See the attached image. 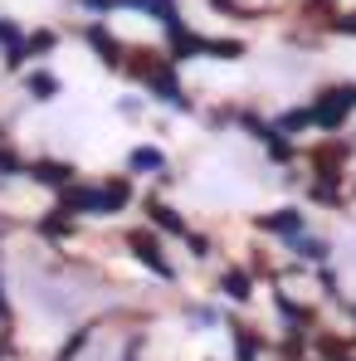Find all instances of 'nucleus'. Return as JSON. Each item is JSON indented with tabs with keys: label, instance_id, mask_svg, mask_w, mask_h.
<instances>
[{
	"label": "nucleus",
	"instance_id": "obj_2",
	"mask_svg": "<svg viewBox=\"0 0 356 361\" xmlns=\"http://www.w3.org/2000/svg\"><path fill=\"white\" fill-rule=\"evenodd\" d=\"M127 244H132V249H137V259H142V264H147V269H156V274H161V279H166V274H171V269H166V259H161V244L152 240V235H147V230H132V235H127Z\"/></svg>",
	"mask_w": 356,
	"mask_h": 361
},
{
	"label": "nucleus",
	"instance_id": "obj_9",
	"mask_svg": "<svg viewBox=\"0 0 356 361\" xmlns=\"http://www.w3.org/2000/svg\"><path fill=\"white\" fill-rule=\"evenodd\" d=\"M147 210H152V220H156L161 230H171V235H185V225H180V215H176V210H166L161 200H152Z\"/></svg>",
	"mask_w": 356,
	"mask_h": 361
},
{
	"label": "nucleus",
	"instance_id": "obj_7",
	"mask_svg": "<svg viewBox=\"0 0 356 361\" xmlns=\"http://www.w3.org/2000/svg\"><path fill=\"white\" fill-rule=\"evenodd\" d=\"M259 225H264V230H278V235H297V230H302V215H297V210H278V215H264Z\"/></svg>",
	"mask_w": 356,
	"mask_h": 361
},
{
	"label": "nucleus",
	"instance_id": "obj_18",
	"mask_svg": "<svg viewBox=\"0 0 356 361\" xmlns=\"http://www.w3.org/2000/svg\"><path fill=\"white\" fill-rule=\"evenodd\" d=\"M278 312H283V317H293V322H302V317H307V312H302L297 302H288V298H278Z\"/></svg>",
	"mask_w": 356,
	"mask_h": 361
},
{
	"label": "nucleus",
	"instance_id": "obj_19",
	"mask_svg": "<svg viewBox=\"0 0 356 361\" xmlns=\"http://www.w3.org/2000/svg\"><path fill=\"white\" fill-rule=\"evenodd\" d=\"M20 166H25V161H20V157L5 147V152H0V171H20Z\"/></svg>",
	"mask_w": 356,
	"mask_h": 361
},
{
	"label": "nucleus",
	"instance_id": "obj_10",
	"mask_svg": "<svg viewBox=\"0 0 356 361\" xmlns=\"http://www.w3.org/2000/svg\"><path fill=\"white\" fill-rule=\"evenodd\" d=\"M235 352H239V361H254V357H259V337H254L249 327H239V332H235Z\"/></svg>",
	"mask_w": 356,
	"mask_h": 361
},
{
	"label": "nucleus",
	"instance_id": "obj_20",
	"mask_svg": "<svg viewBox=\"0 0 356 361\" xmlns=\"http://www.w3.org/2000/svg\"><path fill=\"white\" fill-rule=\"evenodd\" d=\"M322 254H327V244H322V240H307V244H302V259H322Z\"/></svg>",
	"mask_w": 356,
	"mask_h": 361
},
{
	"label": "nucleus",
	"instance_id": "obj_15",
	"mask_svg": "<svg viewBox=\"0 0 356 361\" xmlns=\"http://www.w3.org/2000/svg\"><path fill=\"white\" fill-rule=\"evenodd\" d=\"M44 49H54V35H35V39L25 44V54H44Z\"/></svg>",
	"mask_w": 356,
	"mask_h": 361
},
{
	"label": "nucleus",
	"instance_id": "obj_12",
	"mask_svg": "<svg viewBox=\"0 0 356 361\" xmlns=\"http://www.w3.org/2000/svg\"><path fill=\"white\" fill-rule=\"evenodd\" d=\"M225 293H230V298H249V274H239V269H230V274H225Z\"/></svg>",
	"mask_w": 356,
	"mask_h": 361
},
{
	"label": "nucleus",
	"instance_id": "obj_4",
	"mask_svg": "<svg viewBox=\"0 0 356 361\" xmlns=\"http://www.w3.org/2000/svg\"><path fill=\"white\" fill-rule=\"evenodd\" d=\"M98 200H103V215H118L122 205L132 200V185H127V176H108L103 185H98Z\"/></svg>",
	"mask_w": 356,
	"mask_h": 361
},
{
	"label": "nucleus",
	"instance_id": "obj_3",
	"mask_svg": "<svg viewBox=\"0 0 356 361\" xmlns=\"http://www.w3.org/2000/svg\"><path fill=\"white\" fill-rule=\"evenodd\" d=\"M63 210H68V215H78V210H88V215H103L98 185H63Z\"/></svg>",
	"mask_w": 356,
	"mask_h": 361
},
{
	"label": "nucleus",
	"instance_id": "obj_1",
	"mask_svg": "<svg viewBox=\"0 0 356 361\" xmlns=\"http://www.w3.org/2000/svg\"><path fill=\"white\" fill-rule=\"evenodd\" d=\"M352 108H356V83L322 88V93H317V103H312V122H317V127H342Z\"/></svg>",
	"mask_w": 356,
	"mask_h": 361
},
{
	"label": "nucleus",
	"instance_id": "obj_16",
	"mask_svg": "<svg viewBox=\"0 0 356 361\" xmlns=\"http://www.w3.org/2000/svg\"><path fill=\"white\" fill-rule=\"evenodd\" d=\"M332 30H337V35H356V10H352V15H337Z\"/></svg>",
	"mask_w": 356,
	"mask_h": 361
},
{
	"label": "nucleus",
	"instance_id": "obj_8",
	"mask_svg": "<svg viewBox=\"0 0 356 361\" xmlns=\"http://www.w3.org/2000/svg\"><path fill=\"white\" fill-rule=\"evenodd\" d=\"M68 176H73V171H68V166H63V161H39V166H35V180H44V185H68Z\"/></svg>",
	"mask_w": 356,
	"mask_h": 361
},
{
	"label": "nucleus",
	"instance_id": "obj_14",
	"mask_svg": "<svg viewBox=\"0 0 356 361\" xmlns=\"http://www.w3.org/2000/svg\"><path fill=\"white\" fill-rule=\"evenodd\" d=\"M312 122V108H302V113H283V122H278V132H302Z\"/></svg>",
	"mask_w": 356,
	"mask_h": 361
},
{
	"label": "nucleus",
	"instance_id": "obj_11",
	"mask_svg": "<svg viewBox=\"0 0 356 361\" xmlns=\"http://www.w3.org/2000/svg\"><path fill=\"white\" fill-rule=\"evenodd\" d=\"M30 93H35V98H54V93H59V78H54V73H35V78H30Z\"/></svg>",
	"mask_w": 356,
	"mask_h": 361
},
{
	"label": "nucleus",
	"instance_id": "obj_13",
	"mask_svg": "<svg viewBox=\"0 0 356 361\" xmlns=\"http://www.w3.org/2000/svg\"><path fill=\"white\" fill-rule=\"evenodd\" d=\"M132 166H142V171H161L166 161H161V152H152V147H142V152H132Z\"/></svg>",
	"mask_w": 356,
	"mask_h": 361
},
{
	"label": "nucleus",
	"instance_id": "obj_6",
	"mask_svg": "<svg viewBox=\"0 0 356 361\" xmlns=\"http://www.w3.org/2000/svg\"><path fill=\"white\" fill-rule=\"evenodd\" d=\"M0 44H5V49H10V68H20V63H25V39H20V30H15V25H10V20H0Z\"/></svg>",
	"mask_w": 356,
	"mask_h": 361
},
{
	"label": "nucleus",
	"instance_id": "obj_21",
	"mask_svg": "<svg viewBox=\"0 0 356 361\" xmlns=\"http://www.w3.org/2000/svg\"><path fill=\"white\" fill-rule=\"evenodd\" d=\"M83 5H93V10H103V5H113V0H83Z\"/></svg>",
	"mask_w": 356,
	"mask_h": 361
},
{
	"label": "nucleus",
	"instance_id": "obj_5",
	"mask_svg": "<svg viewBox=\"0 0 356 361\" xmlns=\"http://www.w3.org/2000/svg\"><path fill=\"white\" fill-rule=\"evenodd\" d=\"M88 44H93V49L103 54V63H113V68H118V63H122V49H118V44H113V35H108L103 25H88Z\"/></svg>",
	"mask_w": 356,
	"mask_h": 361
},
{
	"label": "nucleus",
	"instance_id": "obj_17",
	"mask_svg": "<svg viewBox=\"0 0 356 361\" xmlns=\"http://www.w3.org/2000/svg\"><path fill=\"white\" fill-rule=\"evenodd\" d=\"M39 230H44V235H54V240H63V235H68V220H44Z\"/></svg>",
	"mask_w": 356,
	"mask_h": 361
}]
</instances>
